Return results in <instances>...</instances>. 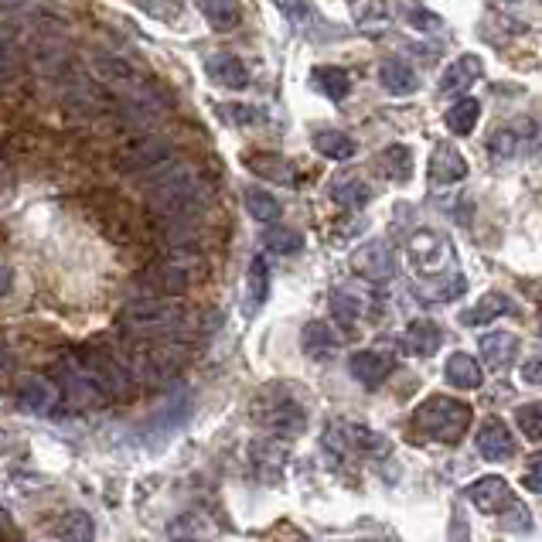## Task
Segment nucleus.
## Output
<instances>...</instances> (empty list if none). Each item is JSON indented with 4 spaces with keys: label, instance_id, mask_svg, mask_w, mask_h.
Masks as SVG:
<instances>
[{
    "label": "nucleus",
    "instance_id": "f257e3e1",
    "mask_svg": "<svg viewBox=\"0 0 542 542\" xmlns=\"http://www.w3.org/2000/svg\"><path fill=\"white\" fill-rule=\"evenodd\" d=\"M137 181H144L147 188V208L154 212V219L161 215H191L202 212L208 202V188L198 174L195 164L188 161H164L161 168L140 174Z\"/></svg>",
    "mask_w": 542,
    "mask_h": 542
},
{
    "label": "nucleus",
    "instance_id": "f03ea898",
    "mask_svg": "<svg viewBox=\"0 0 542 542\" xmlns=\"http://www.w3.org/2000/svg\"><path fill=\"white\" fill-rule=\"evenodd\" d=\"M471 420H474V410L468 403L454 396H427L420 406L413 410V420H410V430L416 440L423 444H461L471 430Z\"/></svg>",
    "mask_w": 542,
    "mask_h": 542
},
{
    "label": "nucleus",
    "instance_id": "7ed1b4c3",
    "mask_svg": "<svg viewBox=\"0 0 542 542\" xmlns=\"http://www.w3.org/2000/svg\"><path fill=\"white\" fill-rule=\"evenodd\" d=\"M185 311L181 304H174V297H144V300H130L120 307L116 314V328L123 338H168L171 331L181 328Z\"/></svg>",
    "mask_w": 542,
    "mask_h": 542
},
{
    "label": "nucleus",
    "instance_id": "20e7f679",
    "mask_svg": "<svg viewBox=\"0 0 542 542\" xmlns=\"http://www.w3.org/2000/svg\"><path fill=\"white\" fill-rule=\"evenodd\" d=\"M198 273H202L198 249H164L161 260L140 273L137 287L150 297H181L188 294L191 280H198Z\"/></svg>",
    "mask_w": 542,
    "mask_h": 542
},
{
    "label": "nucleus",
    "instance_id": "39448f33",
    "mask_svg": "<svg viewBox=\"0 0 542 542\" xmlns=\"http://www.w3.org/2000/svg\"><path fill=\"white\" fill-rule=\"evenodd\" d=\"M55 389H58V406H65L69 413H86L96 410V406L110 403L103 396V389L96 386V379L89 375V369L82 365L79 355H69L52 369Z\"/></svg>",
    "mask_w": 542,
    "mask_h": 542
},
{
    "label": "nucleus",
    "instance_id": "423d86ee",
    "mask_svg": "<svg viewBox=\"0 0 542 542\" xmlns=\"http://www.w3.org/2000/svg\"><path fill=\"white\" fill-rule=\"evenodd\" d=\"M256 423H263L273 437H297L307 430V406L283 386H273L256 403Z\"/></svg>",
    "mask_w": 542,
    "mask_h": 542
},
{
    "label": "nucleus",
    "instance_id": "0eeeda50",
    "mask_svg": "<svg viewBox=\"0 0 542 542\" xmlns=\"http://www.w3.org/2000/svg\"><path fill=\"white\" fill-rule=\"evenodd\" d=\"M171 157H174V144L168 137L144 133V137H133L127 144L116 147L113 164H116V171L127 174V178H140V174L161 168V164L171 161Z\"/></svg>",
    "mask_w": 542,
    "mask_h": 542
},
{
    "label": "nucleus",
    "instance_id": "6e6552de",
    "mask_svg": "<svg viewBox=\"0 0 542 542\" xmlns=\"http://www.w3.org/2000/svg\"><path fill=\"white\" fill-rule=\"evenodd\" d=\"M324 444L341 450V454H358V457H382L389 454V440L382 433L362 423H331L324 430Z\"/></svg>",
    "mask_w": 542,
    "mask_h": 542
},
{
    "label": "nucleus",
    "instance_id": "1a4fd4ad",
    "mask_svg": "<svg viewBox=\"0 0 542 542\" xmlns=\"http://www.w3.org/2000/svg\"><path fill=\"white\" fill-rule=\"evenodd\" d=\"M410 260L413 266L420 270V277H440V273H454L457 266V256L454 249H450V243L440 232H416V236L410 239Z\"/></svg>",
    "mask_w": 542,
    "mask_h": 542
},
{
    "label": "nucleus",
    "instance_id": "9d476101",
    "mask_svg": "<svg viewBox=\"0 0 542 542\" xmlns=\"http://www.w3.org/2000/svg\"><path fill=\"white\" fill-rule=\"evenodd\" d=\"M273 4L280 7L283 18L294 24L297 35H304L307 41H318V45H324V41L341 38V28H338V24L324 21V18H321V11L311 4V0H273Z\"/></svg>",
    "mask_w": 542,
    "mask_h": 542
},
{
    "label": "nucleus",
    "instance_id": "9b49d317",
    "mask_svg": "<svg viewBox=\"0 0 542 542\" xmlns=\"http://www.w3.org/2000/svg\"><path fill=\"white\" fill-rule=\"evenodd\" d=\"M164 113H168V103L150 86H144V82L133 86L130 93L120 99V120L133 130H150Z\"/></svg>",
    "mask_w": 542,
    "mask_h": 542
},
{
    "label": "nucleus",
    "instance_id": "f8f14e48",
    "mask_svg": "<svg viewBox=\"0 0 542 542\" xmlns=\"http://www.w3.org/2000/svg\"><path fill=\"white\" fill-rule=\"evenodd\" d=\"M352 270L369 283H386L396 277V256L386 239H369L352 253Z\"/></svg>",
    "mask_w": 542,
    "mask_h": 542
},
{
    "label": "nucleus",
    "instance_id": "ddd939ff",
    "mask_svg": "<svg viewBox=\"0 0 542 542\" xmlns=\"http://www.w3.org/2000/svg\"><path fill=\"white\" fill-rule=\"evenodd\" d=\"M348 369L365 389H379L396 372V355L386 352V348H362V352L348 358Z\"/></svg>",
    "mask_w": 542,
    "mask_h": 542
},
{
    "label": "nucleus",
    "instance_id": "4468645a",
    "mask_svg": "<svg viewBox=\"0 0 542 542\" xmlns=\"http://www.w3.org/2000/svg\"><path fill=\"white\" fill-rule=\"evenodd\" d=\"M464 495H468V502L478 508V512H485V515H498L515 498L502 474H485V478L471 481Z\"/></svg>",
    "mask_w": 542,
    "mask_h": 542
},
{
    "label": "nucleus",
    "instance_id": "2eb2a0df",
    "mask_svg": "<svg viewBox=\"0 0 542 542\" xmlns=\"http://www.w3.org/2000/svg\"><path fill=\"white\" fill-rule=\"evenodd\" d=\"M474 444H478V454L491 464H505V461H512V454H515L512 430H508L505 420H498V416H491V420L481 423L478 440H474Z\"/></svg>",
    "mask_w": 542,
    "mask_h": 542
},
{
    "label": "nucleus",
    "instance_id": "dca6fc26",
    "mask_svg": "<svg viewBox=\"0 0 542 542\" xmlns=\"http://www.w3.org/2000/svg\"><path fill=\"white\" fill-rule=\"evenodd\" d=\"M65 103L79 113H106L113 106V96L103 82H93V79H69L65 82Z\"/></svg>",
    "mask_w": 542,
    "mask_h": 542
},
{
    "label": "nucleus",
    "instance_id": "f3484780",
    "mask_svg": "<svg viewBox=\"0 0 542 542\" xmlns=\"http://www.w3.org/2000/svg\"><path fill=\"white\" fill-rule=\"evenodd\" d=\"M93 72L106 89H133L140 86V69L130 58L110 55V52H96L93 55Z\"/></svg>",
    "mask_w": 542,
    "mask_h": 542
},
{
    "label": "nucleus",
    "instance_id": "a211bd4d",
    "mask_svg": "<svg viewBox=\"0 0 542 542\" xmlns=\"http://www.w3.org/2000/svg\"><path fill=\"white\" fill-rule=\"evenodd\" d=\"M300 348H304L307 358H314V362H324V358H331L335 352L345 348V331L331 328L328 321H311V324H304Z\"/></svg>",
    "mask_w": 542,
    "mask_h": 542
},
{
    "label": "nucleus",
    "instance_id": "6ab92c4d",
    "mask_svg": "<svg viewBox=\"0 0 542 542\" xmlns=\"http://www.w3.org/2000/svg\"><path fill=\"white\" fill-rule=\"evenodd\" d=\"M18 406H21L24 413H35V416H48L52 410H58L55 382L52 379H41V375H28V379H21Z\"/></svg>",
    "mask_w": 542,
    "mask_h": 542
},
{
    "label": "nucleus",
    "instance_id": "aec40b11",
    "mask_svg": "<svg viewBox=\"0 0 542 542\" xmlns=\"http://www.w3.org/2000/svg\"><path fill=\"white\" fill-rule=\"evenodd\" d=\"M485 75V62L478 55H461L450 62V69L440 75V96H464L474 82Z\"/></svg>",
    "mask_w": 542,
    "mask_h": 542
},
{
    "label": "nucleus",
    "instance_id": "412c9836",
    "mask_svg": "<svg viewBox=\"0 0 542 542\" xmlns=\"http://www.w3.org/2000/svg\"><path fill=\"white\" fill-rule=\"evenodd\" d=\"M249 464H253V474L266 485L283 478V468H287V447L277 444V440H256L249 447Z\"/></svg>",
    "mask_w": 542,
    "mask_h": 542
},
{
    "label": "nucleus",
    "instance_id": "4be33fe9",
    "mask_svg": "<svg viewBox=\"0 0 542 542\" xmlns=\"http://www.w3.org/2000/svg\"><path fill=\"white\" fill-rule=\"evenodd\" d=\"M205 72L208 79L215 82V86L222 89H232V93H239V89H249V69L243 65V58L229 55V52H215L205 58Z\"/></svg>",
    "mask_w": 542,
    "mask_h": 542
},
{
    "label": "nucleus",
    "instance_id": "5701e85b",
    "mask_svg": "<svg viewBox=\"0 0 542 542\" xmlns=\"http://www.w3.org/2000/svg\"><path fill=\"white\" fill-rule=\"evenodd\" d=\"M478 348L491 372H505L508 365L515 362V355H519V338H515L512 331H491V335L481 338Z\"/></svg>",
    "mask_w": 542,
    "mask_h": 542
},
{
    "label": "nucleus",
    "instance_id": "b1692460",
    "mask_svg": "<svg viewBox=\"0 0 542 542\" xmlns=\"http://www.w3.org/2000/svg\"><path fill=\"white\" fill-rule=\"evenodd\" d=\"M246 168L253 174H260L266 181H277V185H297V168L280 154H270V150H256V154H246Z\"/></svg>",
    "mask_w": 542,
    "mask_h": 542
},
{
    "label": "nucleus",
    "instance_id": "393cba45",
    "mask_svg": "<svg viewBox=\"0 0 542 542\" xmlns=\"http://www.w3.org/2000/svg\"><path fill=\"white\" fill-rule=\"evenodd\" d=\"M430 178L437 181V185H457V181L468 178V161L461 157V150L450 147V144H440L437 150H433Z\"/></svg>",
    "mask_w": 542,
    "mask_h": 542
},
{
    "label": "nucleus",
    "instance_id": "a878e982",
    "mask_svg": "<svg viewBox=\"0 0 542 542\" xmlns=\"http://www.w3.org/2000/svg\"><path fill=\"white\" fill-rule=\"evenodd\" d=\"M379 82L389 96H413L420 89V75L413 72V65H406L403 58H389L379 69Z\"/></svg>",
    "mask_w": 542,
    "mask_h": 542
},
{
    "label": "nucleus",
    "instance_id": "bb28decb",
    "mask_svg": "<svg viewBox=\"0 0 542 542\" xmlns=\"http://www.w3.org/2000/svg\"><path fill=\"white\" fill-rule=\"evenodd\" d=\"M505 314H515V304L508 294H485L474 307L468 311H461V324H468V328H485L495 318H505Z\"/></svg>",
    "mask_w": 542,
    "mask_h": 542
},
{
    "label": "nucleus",
    "instance_id": "cd10ccee",
    "mask_svg": "<svg viewBox=\"0 0 542 542\" xmlns=\"http://www.w3.org/2000/svg\"><path fill=\"white\" fill-rule=\"evenodd\" d=\"M444 375H447V382L454 389H481V382H485V372H481V362L474 355L468 352H454L447 358V365H444Z\"/></svg>",
    "mask_w": 542,
    "mask_h": 542
},
{
    "label": "nucleus",
    "instance_id": "c85d7f7f",
    "mask_svg": "<svg viewBox=\"0 0 542 542\" xmlns=\"http://www.w3.org/2000/svg\"><path fill=\"white\" fill-rule=\"evenodd\" d=\"M406 341H410L416 358H433L440 352V345H444V328L430 318H420L406 328Z\"/></svg>",
    "mask_w": 542,
    "mask_h": 542
},
{
    "label": "nucleus",
    "instance_id": "c756f323",
    "mask_svg": "<svg viewBox=\"0 0 542 542\" xmlns=\"http://www.w3.org/2000/svg\"><path fill=\"white\" fill-rule=\"evenodd\" d=\"M478 120H481V103L471 99L468 93L444 113V127L454 133V137H471V133L478 130Z\"/></svg>",
    "mask_w": 542,
    "mask_h": 542
},
{
    "label": "nucleus",
    "instance_id": "7c9ffc66",
    "mask_svg": "<svg viewBox=\"0 0 542 542\" xmlns=\"http://www.w3.org/2000/svg\"><path fill=\"white\" fill-rule=\"evenodd\" d=\"M270 297V263L263 256H253L246 270V311L256 314Z\"/></svg>",
    "mask_w": 542,
    "mask_h": 542
},
{
    "label": "nucleus",
    "instance_id": "2f4dec72",
    "mask_svg": "<svg viewBox=\"0 0 542 542\" xmlns=\"http://www.w3.org/2000/svg\"><path fill=\"white\" fill-rule=\"evenodd\" d=\"M311 82L328 99H335V103L348 99V93H352V75L341 69V65H318V69L311 72Z\"/></svg>",
    "mask_w": 542,
    "mask_h": 542
},
{
    "label": "nucleus",
    "instance_id": "473e14b6",
    "mask_svg": "<svg viewBox=\"0 0 542 542\" xmlns=\"http://www.w3.org/2000/svg\"><path fill=\"white\" fill-rule=\"evenodd\" d=\"M314 150L328 161H352L355 140L345 130H314Z\"/></svg>",
    "mask_w": 542,
    "mask_h": 542
},
{
    "label": "nucleus",
    "instance_id": "72a5a7b5",
    "mask_svg": "<svg viewBox=\"0 0 542 542\" xmlns=\"http://www.w3.org/2000/svg\"><path fill=\"white\" fill-rule=\"evenodd\" d=\"M331 198L348 208V212H358V208H365L372 202V188L365 185L362 178H335L331 181Z\"/></svg>",
    "mask_w": 542,
    "mask_h": 542
},
{
    "label": "nucleus",
    "instance_id": "f704fd0d",
    "mask_svg": "<svg viewBox=\"0 0 542 542\" xmlns=\"http://www.w3.org/2000/svg\"><path fill=\"white\" fill-rule=\"evenodd\" d=\"M195 4H198V11H202V18L212 24L215 31H232V28H239V21H243L236 0H195Z\"/></svg>",
    "mask_w": 542,
    "mask_h": 542
},
{
    "label": "nucleus",
    "instance_id": "c9c22d12",
    "mask_svg": "<svg viewBox=\"0 0 542 542\" xmlns=\"http://www.w3.org/2000/svg\"><path fill=\"white\" fill-rule=\"evenodd\" d=\"M243 202H246V212L253 215L256 222H263V225H277V222H280L283 205L277 202V195H270V191L246 188V191H243Z\"/></svg>",
    "mask_w": 542,
    "mask_h": 542
},
{
    "label": "nucleus",
    "instance_id": "e433bc0d",
    "mask_svg": "<svg viewBox=\"0 0 542 542\" xmlns=\"http://www.w3.org/2000/svg\"><path fill=\"white\" fill-rule=\"evenodd\" d=\"M382 171H386V178L389 181H396V185H406V181L413 178V150L406 147V144H393V147H386L382 150Z\"/></svg>",
    "mask_w": 542,
    "mask_h": 542
},
{
    "label": "nucleus",
    "instance_id": "4c0bfd02",
    "mask_svg": "<svg viewBox=\"0 0 542 542\" xmlns=\"http://www.w3.org/2000/svg\"><path fill=\"white\" fill-rule=\"evenodd\" d=\"M352 14H355L358 28L372 31V35H375L379 28H386L389 21H393V14H389L386 0H352Z\"/></svg>",
    "mask_w": 542,
    "mask_h": 542
},
{
    "label": "nucleus",
    "instance_id": "58836bf2",
    "mask_svg": "<svg viewBox=\"0 0 542 542\" xmlns=\"http://www.w3.org/2000/svg\"><path fill=\"white\" fill-rule=\"evenodd\" d=\"M55 539H72V542H86L96 536V525H93V515L89 512H65L62 519H58Z\"/></svg>",
    "mask_w": 542,
    "mask_h": 542
},
{
    "label": "nucleus",
    "instance_id": "ea45409f",
    "mask_svg": "<svg viewBox=\"0 0 542 542\" xmlns=\"http://www.w3.org/2000/svg\"><path fill=\"white\" fill-rule=\"evenodd\" d=\"M331 314L338 318L341 328H352V324L362 318L365 307H362V297L352 294V290H331Z\"/></svg>",
    "mask_w": 542,
    "mask_h": 542
},
{
    "label": "nucleus",
    "instance_id": "a19ab883",
    "mask_svg": "<svg viewBox=\"0 0 542 542\" xmlns=\"http://www.w3.org/2000/svg\"><path fill=\"white\" fill-rule=\"evenodd\" d=\"M522 147V133L515 127H498L491 130L488 137V157H495V161H512L515 154H519Z\"/></svg>",
    "mask_w": 542,
    "mask_h": 542
},
{
    "label": "nucleus",
    "instance_id": "79ce46f5",
    "mask_svg": "<svg viewBox=\"0 0 542 542\" xmlns=\"http://www.w3.org/2000/svg\"><path fill=\"white\" fill-rule=\"evenodd\" d=\"M403 14L406 21H410V28L420 31V35H440V31H444V18L427 11L423 4H416V0H410V4L403 7Z\"/></svg>",
    "mask_w": 542,
    "mask_h": 542
},
{
    "label": "nucleus",
    "instance_id": "37998d69",
    "mask_svg": "<svg viewBox=\"0 0 542 542\" xmlns=\"http://www.w3.org/2000/svg\"><path fill=\"white\" fill-rule=\"evenodd\" d=\"M263 246L270 249V253H280V256H294V253H300L304 249V236L300 232H294V229H270L263 236Z\"/></svg>",
    "mask_w": 542,
    "mask_h": 542
},
{
    "label": "nucleus",
    "instance_id": "c03bdc74",
    "mask_svg": "<svg viewBox=\"0 0 542 542\" xmlns=\"http://www.w3.org/2000/svg\"><path fill=\"white\" fill-rule=\"evenodd\" d=\"M515 423H519L522 437L529 440V444H539L542 440V406L539 403H525L515 410Z\"/></svg>",
    "mask_w": 542,
    "mask_h": 542
},
{
    "label": "nucleus",
    "instance_id": "a18cd8bd",
    "mask_svg": "<svg viewBox=\"0 0 542 542\" xmlns=\"http://www.w3.org/2000/svg\"><path fill=\"white\" fill-rule=\"evenodd\" d=\"M188 413H191V403H188V396H178L171 406H164L161 413L154 416V427L161 430V433H171L174 427H181V423L188 420Z\"/></svg>",
    "mask_w": 542,
    "mask_h": 542
},
{
    "label": "nucleus",
    "instance_id": "49530a36",
    "mask_svg": "<svg viewBox=\"0 0 542 542\" xmlns=\"http://www.w3.org/2000/svg\"><path fill=\"white\" fill-rule=\"evenodd\" d=\"M24 69V55L11 38H0V82H11Z\"/></svg>",
    "mask_w": 542,
    "mask_h": 542
},
{
    "label": "nucleus",
    "instance_id": "de8ad7c7",
    "mask_svg": "<svg viewBox=\"0 0 542 542\" xmlns=\"http://www.w3.org/2000/svg\"><path fill=\"white\" fill-rule=\"evenodd\" d=\"M225 120L229 123H239V127H246V123H260L263 116L260 110H253V106H225Z\"/></svg>",
    "mask_w": 542,
    "mask_h": 542
},
{
    "label": "nucleus",
    "instance_id": "09e8293b",
    "mask_svg": "<svg viewBox=\"0 0 542 542\" xmlns=\"http://www.w3.org/2000/svg\"><path fill=\"white\" fill-rule=\"evenodd\" d=\"M519 375H522V382L525 386H542V358L539 355H532V358H525L522 362V369H519Z\"/></svg>",
    "mask_w": 542,
    "mask_h": 542
},
{
    "label": "nucleus",
    "instance_id": "8fccbe9b",
    "mask_svg": "<svg viewBox=\"0 0 542 542\" xmlns=\"http://www.w3.org/2000/svg\"><path fill=\"white\" fill-rule=\"evenodd\" d=\"M539 474H542V464H539V457H532L529 461V468H525V478H522V485H525V491L529 495H539Z\"/></svg>",
    "mask_w": 542,
    "mask_h": 542
},
{
    "label": "nucleus",
    "instance_id": "3c124183",
    "mask_svg": "<svg viewBox=\"0 0 542 542\" xmlns=\"http://www.w3.org/2000/svg\"><path fill=\"white\" fill-rule=\"evenodd\" d=\"M11 375H14V358H11V352H7L4 338H0V386H4Z\"/></svg>",
    "mask_w": 542,
    "mask_h": 542
},
{
    "label": "nucleus",
    "instance_id": "603ef678",
    "mask_svg": "<svg viewBox=\"0 0 542 542\" xmlns=\"http://www.w3.org/2000/svg\"><path fill=\"white\" fill-rule=\"evenodd\" d=\"M11 294V270L7 266H0V297Z\"/></svg>",
    "mask_w": 542,
    "mask_h": 542
}]
</instances>
